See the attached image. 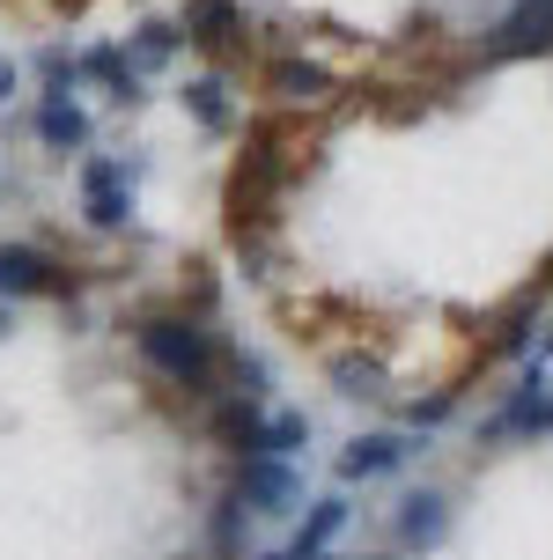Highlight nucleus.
I'll return each mask as SVG.
<instances>
[{
  "mask_svg": "<svg viewBox=\"0 0 553 560\" xmlns=\"http://www.w3.org/2000/svg\"><path fill=\"white\" fill-rule=\"evenodd\" d=\"M140 354L163 369L170 384H185V392L215 398V376H221V347L215 332H199V317H185V310H170V317H140Z\"/></svg>",
  "mask_w": 553,
  "mask_h": 560,
  "instance_id": "f257e3e1",
  "label": "nucleus"
},
{
  "mask_svg": "<svg viewBox=\"0 0 553 560\" xmlns=\"http://www.w3.org/2000/svg\"><path fill=\"white\" fill-rule=\"evenodd\" d=\"M280 133H288L280 118H258V126H251L244 163H237V177H229V236H237V244L274 222L280 177H288V163H280Z\"/></svg>",
  "mask_w": 553,
  "mask_h": 560,
  "instance_id": "f03ea898",
  "label": "nucleus"
},
{
  "mask_svg": "<svg viewBox=\"0 0 553 560\" xmlns=\"http://www.w3.org/2000/svg\"><path fill=\"white\" fill-rule=\"evenodd\" d=\"M82 214L96 229H126V214H134V177L111 155H89L82 163Z\"/></svg>",
  "mask_w": 553,
  "mask_h": 560,
  "instance_id": "7ed1b4c3",
  "label": "nucleus"
},
{
  "mask_svg": "<svg viewBox=\"0 0 553 560\" xmlns=\"http://www.w3.org/2000/svg\"><path fill=\"white\" fill-rule=\"evenodd\" d=\"M82 280L30 244H0V295H74Z\"/></svg>",
  "mask_w": 553,
  "mask_h": 560,
  "instance_id": "20e7f679",
  "label": "nucleus"
},
{
  "mask_svg": "<svg viewBox=\"0 0 553 560\" xmlns=\"http://www.w3.org/2000/svg\"><path fill=\"white\" fill-rule=\"evenodd\" d=\"M185 45L207 59H237V45H244V8L237 0H193L185 8Z\"/></svg>",
  "mask_w": 553,
  "mask_h": 560,
  "instance_id": "39448f33",
  "label": "nucleus"
},
{
  "mask_svg": "<svg viewBox=\"0 0 553 560\" xmlns=\"http://www.w3.org/2000/svg\"><path fill=\"white\" fill-rule=\"evenodd\" d=\"M539 52H553V0H525L487 37V59H539Z\"/></svg>",
  "mask_w": 553,
  "mask_h": 560,
  "instance_id": "423d86ee",
  "label": "nucleus"
},
{
  "mask_svg": "<svg viewBox=\"0 0 553 560\" xmlns=\"http://www.w3.org/2000/svg\"><path fill=\"white\" fill-rule=\"evenodd\" d=\"M237 494H244V509H258V516H288V502L303 494V479L288 472L280 457H244V472H237Z\"/></svg>",
  "mask_w": 553,
  "mask_h": 560,
  "instance_id": "0eeeda50",
  "label": "nucleus"
},
{
  "mask_svg": "<svg viewBox=\"0 0 553 560\" xmlns=\"http://www.w3.org/2000/svg\"><path fill=\"white\" fill-rule=\"evenodd\" d=\"M215 435H221V450H237V457H274V450H266V420L251 413V398H221L215 406Z\"/></svg>",
  "mask_w": 553,
  "mask_h": 560,
  "instance_id": "6e6552de",
  "label": "nucleus"
},
{
  "mask_svg": "<svg viewBox=\"0 0 553 560\" xmlns=\"http://www.w3.org/2000/svg\"><path fill=\"white\" fill-rule=\"evenodd\" d=\"M442 532H450L442 494H406V502H399V538H406V546H442Z\"/></svg>",
  "mask_w": 553,
  "mask_h": 560,
  "instance_id": "1a4fd4ad",
  "label": "nucleus"
},
{
  "mask_svg": "<svg viewBox=\"0 0 553 560\" xmlns=\"http://www.w3.org/2000/svg\"><path fill=\"white\" fill-rule=\"evenodd\" d=\"M266 89H274L280 104H318L332 82L310 67V59H274V67H266Z\"/></svg>",
  "mask_w": 553,
  "mask_h": 560,
  "instance_id": "9d476101",
  "label": "nucleus"
},
{
  "mask_svg": "<svg viewBox=\"0 0 553 560\" xmlns=\"http://www.w3.org/2000/svg\"><path fill=\"white\" fill-rule=\"evenodd\" d=\"M399 457H406L399 435H361V443H347V457H339V479H377V472H391Z\"/></svg>",
  "mask_w": 553,
  "mask_h": 560,
  "instance_id": "9b49d317",
  "label": "nucleus"
},
{
  "mask_svg": "<svg viewBox=\"0 0 553 560\" xmlns=\"http://www.w3.org/2000/svg\"><path fill=\"white\" fill-rule=\"evenodd\" d=\"M37 140H45V148H59V155H67V148H82V140H89V118L74 112V104H67V96H45V112H37Z\"/></svg>",
  "mask_w": 553,
  "mask_h": 560,
  "instance_id": "f8f14e48",
  "label": "nucleus"
},
{
  "mask_svg": "<svg viewBox=\"0 0 553 560\" xmlns=\"http://www.w3.org/2000/svg\"><path fill=\"white\" fill-rule=\"evenodd\" d=\"M82 67L111 89V96H118V104H134V96H140V82H134V67H126V52H118V45H96V52H89Z\"/></svg>",
  "mask_w": 553,
  "mask_h": 560,
  "instance_id": "ddd939ff",
  "label": "nucleus"
},
{
  "mask_svg": "<svg viewBox=\"0 0 553 560\" xmlns=\"http://www.w3.org/2000/svg\"><path fill=\"white\" fill-rule=\"evenodd\" d=\"M339 524H347V502H339V494H325V502H310V524L296 532V546H288V553H325V538L339 532Z\"/></svg>",
  "mask_w": 553,
  "mask_h": 560,
  "instance_id": "4468645a",
  "label": "nucleus"
},
{
  "mask_svg": "<svg viewBox=\"0 0 553 560\" xmlns=\"http://www.w3.org/2000/svg\"><path fill=\"white\" fill-rule=\"evenodd\" d=\"M221 96H229L221 82H193V89H185V104H193L199 126H229V104H221Z\"/></svg>",
  "mask_w": 553,
  "mask_h": 560,
  "instance_id": "2eb2a0df",
  "label": "nucleus"
},
{
  "mask_svg": "<svg viewBox=\"0 0 553 560\" xmlns=\"http://www.w3.org/2000/svg\"><path fill=\"white\" fill-rule=\"evenodd\" d=\"M134 52L148 59V67H163V59L177 52V30H170V23H140L134 30Z\"/></svg>",
  "mask_w": 553,
  "mask_h": 560,
  "instance_id": "dca6fc26",
  "label": "nucleus"
},
{
  "mask_svg": "<svg viewBox=\"0 0 553 560\" xmlns=\"http://www.w3.org/2000/svg\"><path fill=\"white\" fill-rule=\"evenodd\" d=\"M310 443V420L303 413H274V420H266V450H274V457H280V450H303Z\"/></svg>",
  "mask_w": 553,
  "mask_h": 560,
  "instance_id": "f3484780",
  "label": "nucleus"
},
{
  "mask_svg": "<svg viewBox=\"0 0 553 560\" xmlns=\"http://www.w3.org/2000/svg\"><path fill=\"white\" fill-rule=\"evenodd\" d=\"M37 74H45V96H67L82 67H74V59H67V52H45V59H37Z\"/></svg>",
  "mask_w": 553,
  "mask_h": 560,
  "instance_id": "a211bd4d",
  "label": "nucleus"
},
{
  "mask_svg": "<svg viewBox=\"0 0 553 560\" xmlns=\"http://www.w3.org/2000/svg\"><path fill=\"white\" fill-rule=\"evenodd\" d=\"M369 384H377V376H369V369L339 362V392H347V398H369Z\"/></svg>",
  "mask_w": 553,
  "mask_h": 560,
  "instance_id": "6ab92c4d",
  "label": "nucleus"
},
{
  "mask_svg": "<svg viewBox=\"0 0 553 560\" xmlns=\"http://www.w3.org/2000/svg\"><path fill=\"white\" fill-rule=\"evenodd\" d=\"M442 413H450V392H442V398H428V406H414V428H436Z\"/></svg>",
  "mask_w": 553,
  "mask_h": 560,
  "instance_id": "aec40b11",
  "label": "nucleus"
},
{
  "mask_svg": "<svg viewBox=\"0 0 553 560\" xmlns=\"http://www.w3.org/2000/svg\"><path fill=\"white\" fill-rule=\"evenodd\" d=\"M8 96H15V59L0 52V104H8Z\"/></svg>",
  "mask_w": 553,
  "mask_h": 560,
  "instance_id": "412c9836",
  "label": "nucleus"
},
{
  "mask_svg": "<svg viewBox=\"0 0 553 560\" xmlns=\"http://www.w3.org/2000/svg\"><path fill=\"white\" fill-rule=\"evenodd\" d=\"M258 560H288V553H258Z\"/></svg>",
  "mask_w": 553,
  "mask_h": 560,
  "instance_id": "4be33fe9",
  "label": "nucleus"
},
{
  "mask_svg": "<svg viewBox=\"0 0 553 560\" xmlns=\"http://www.w3.org/2000/svg\"><path fill=\"white\" fill-rule=\"evenodd\" d=\"M546 354H553V332H546Z\"/></svg>",
  "mask_w": 553,
  "mask_h": 560,
  "instance_id": "5701e85b",
  "label": "nucleus"
}]
</instances>
